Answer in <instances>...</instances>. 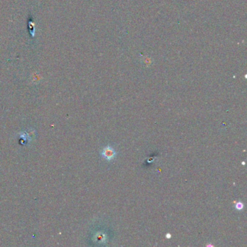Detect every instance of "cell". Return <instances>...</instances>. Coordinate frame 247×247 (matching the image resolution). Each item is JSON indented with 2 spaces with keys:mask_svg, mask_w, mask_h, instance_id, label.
<instances>
[{
  "mask_svg": "<svg viewBox=\"0 0 247 247\" xmlns=\"http://www.w3.org/2000/svg\"><path fill=\"white\" fill-rule=\"evenodd\" d=\"M116 155V152L114 151V149L111 146H106L105 148H104V149L102 150V156L104 158L106 159L107 160H112V159L115 157Z\"/></svg>",
  "mask_w": 247,
  "mask_h": 247,
  "instance_id": "obj_1",
  "label": "cell"
},
{
  "mask_svg": "<svg viewBox=\"0 0 247 247\" xmlns=\"http://www.w3.org/2000/svg\"><path fill=\"white\" fill-rule=\"evenodd\" d=\"M94 238H95V241H96V242L100 243L105 242L107 239L106 235L102 232H98L96 234L95 237Z\"/></svg>",
  "mask_w": 247,
  "mask_h": 247,
  "instance_id": "obj_2",
  "label": "cell"
},
{
  "mask_svg": "<svg viewBox=\"0 0 247 247\" xmlns=\"http://www.w3.org/2000/svg\"><path fill=\"white\" fill-rule=\"evenodd\" d=\"M243 208V204L242 202H239L236 205V209H238V210H241Z\"/></svg>",
  "mask_w": 247,
  "mask_h": 247,
  "instance_id": "obj_3",
  "label": "cell"
},
{
  "mask_svg": "<svg viewBox=\"0 0 247 247\" xmlns=\"http://www.w3.org/2000/svg\"><path fill=\"white\" fill-rule=\"evenodd\" d=\"M165 237H166V239H170V238L172 237V235H171L170 233H167V234H166Z\"/></svg>",
  "mask_w": 247,
  "mask_h": 247,
  "instance_id": "obj_4",
  "label": "cell"
},
{
  "mask_svg": "<svg viewBox=\"0 0 247 247\" xmlns=\"http://www.w3.org/2000/svg\"><path fill=\"white\" fill-rule=\"evenodd\" d=\"M242 164H243V165H244V164H245V162H242Z\"/></svg>",
  "mask_w": 247,
  "mask_h": 247,
  "instance_id": "obj_5",
  "label": "cell"
}]
</instances>
